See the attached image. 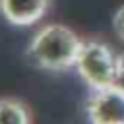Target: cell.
I'll return each instance as SVG.
<instances>
[{
	"instance_id": "6da1fadb",
	"label": "cell",
	"mask_w": 124,
	"mask_h": 124,
	"mask_svg": "<svg viewBox=\"0 0 124 124\" xmlns=\"http://www.w3.org/2000/svg\"><path fill=\"white\" fill-rule=\"evenodd\" d=\"M83 41L66 25L50 23L41 27L29 43L27 56L43 70H68L76 66Z\"/></svg>"
},
{
	"instance_id": "7a4b0ae2",
	"label": "cell",
	"mask_w": 124,
	"mask_h": 124,
	"mask_svg": "<svg viewBox=\"0 0 124 124\" xmlns=\"http://www.w3.org/2000/svg\"><path fill=\"white\" fill-rule=\"evenodd\" d=\"M116 60L112 48L101 41H83L76 60L78 74L93 89H105L116 85Z\"/></svg>"
},
{
	"instance_id": "3957f363",
	"label": "cell",
	"mask_w": 124,
	"mask_h": 124,
	"mask_svg": "<svg viewBox=\"0 0 124 124\" xmlns=\"http://www.w3.org/2000/svg\"><path fill=\"white\" fill-rule=\"evenodd\" d=\"M85 108L91 124H124V89L120 85L97 89Z\"/></svg>"
},
{
	"instance_id": "277c9868",
	"label": "cell",
	"mask_w": 124,
	"mask_h": 124,
	"mask_svg": "<svg viewBox=\"0 0 124 124\" xmlns=\"http://www.w3.org/2000/svg\"><path fill=\"white\" fill-rule=\"evenodd\" d=\"M50 0H0V12L12 25H33L48 10Z\"/></svg>"
},
{
	"instance_id": "5b68a950",
	"label": "cell",
	"mask_w": 124,
	"mask_h": 124,
	"mask_svg": "<svg viewBox=\"0 0 124 124\" xmlns=\"http://www.w3.org/2000/svg\"><path fill=\"white\" fill-rule=\"evenodd\" d=\"M29 110L17 99H0V124H29Z\"/></svg>"
},
{
	"instance_id": "8992f818",
	"label": "cell",
	"mask_w": 124,
	"mask_h": 124,
	"mask_svg": "<svg viewBox=\"0 0 124 124\" xmlns=\"http://www.w3.org/2000/svg\"><path fill=\"white\" fill-rule=\"evenodd\" d=\"M112 27H114L116 35L120 37V41L124 43V6L116 10V14L112 17Z\"/></svg>"
},
{
	"instance_id": "52a82bcc",
	"label": "cell",
	"mask_w": 124,
	"mask_h": 124,
	"mask_svg": "<svg viewBox=\"0 0 124 124\" xmlns=\"http://www.w3.org/2000/svg\"><path fill=\"white\" fill-rule=\"evenodd\" d=\"M116 85H120L124 89V52L118 54V60H116Z\"/></svg>"
}]
</instances>
